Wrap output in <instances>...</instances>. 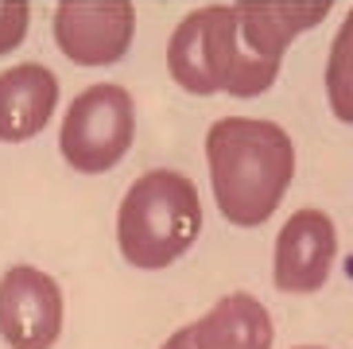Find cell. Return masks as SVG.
<instances>
[{"instance_id": "obj_1", "label": "cell", "mask_w": 353, "mask_h": 349, "mask_svg": "<svg viewBox=\"0 0 353 349\" xmlns=\"http://www.w3.org/2000/svg\"><path fill=\"white\" fill-rule=\"evenodd\" d=\"M334 0H233L179 20L167 43V70L187 93L256 97L280 74L299 31L326 20Z\"/></svg>"}, {"instance_id": "obj_2", "label": "cell", "mask_w": 353, "mask_h": 349, "mask_svg": "<svg viewBox=\"0 0 353 349\" xmlns=\"http://www.w3.org/2000/svg\"><path fill=\"white\" fill-rule=\"evenodd\" d=\"M210 186L229 226L256 229L283 202L295 179V144L276 121L221 117L206 132Z\"/></svg>"}, {"instance_id": "obj_9", "label": "cell", "mask_w": 353, "mask_h": 349, "mask_svg": "<svg viewBox=\"0 0 353 349\" xmlns=\"http://www.w3.org/2000/svg\"><path fill=\"white\" fill-rule=\"evenodd\" d=\"M190 338L194 349H272L268 307L249 291H233L190 322Z\"/></svg>"}, {"instance_id": "obj_6", "label": "cell", "mask_w": 353, "mask_h": 349, "mask_svg": "<svg viewBox=\"0 0 353 349\" xmlns=\"http://www.w3.org/2000/svg\"><path fill=\"white\" fill-rule=\"evenodd\" d=\"M63 334V291L47 272L16 264L0 279V338L12 349H51Z\"/></svg>"}, {"instance_id": "obj_4", "label": "cell", "mask_w": 353, "mask_h": 349, "mask_svg": "<svg viewBox=\"0 0 353 349\" xmlns=\"http://www.w3.org/2000/svg\"><path fill=\"white\" fill-rule=\"evenodd\" d=\"M136 140V101L125 86L97 82L70 101L63 117L59 148L63 159L82 174H101L125 159Z\"/></svg>"}, {"instance_id": "obj_11", "label": "cell", "mask_w": 353, "mask_h": 349, "mask_svg": "<svg viewBox=\"0 0 353 349\" xmlns=\"http://www.w3.org/2000/svg\"><path fill=\"white\" fill-rule=\"evenodd\" d=\"M32 23V0H0V54L16 51Z\"/></svg>"}, {"instance_id": "obj_8", "label": "cell", "mask_w": 353, "mask_h": 349, "mask_svg": "<svg viewBox=\"0 0 353 349\" xmlns=\"http://www.w3.org/2000/svg\"><path fill=\"white\" fill-rule=\"evenodd\" d=\"M59 101V78L43 62H16L0 70V140L20 144L47 128Z\"/></svg>"}, {"instance_id": "obj_5", "label": "cell", "mask_w": 353, "mask_h": 349, "mask_svg": "<svg viewBox=\"0 0 353 349\" xmlns=\"http://www.w3.org/2000/svg\"><path fill=\"white\" fill-rule=\"evenodd\" d=\"M132 0H59L54 43L78 66H109L132 47Z\"/></svg>"}, {"instance_id": "obj_12", "label": "cell", "mask_w": 353, "mask_h": 349, "mask_svg": "<svg viewBox=\"0 0 353 349\" xmlns=\"http://www.w3.org/2000/svg\"><path fill=\"white\" fill-rule=\"evenodd\" d=\"M163 349H194V338H190V326L175 330V334H171V338L163 341Z\"/></svg>"}, {"instance_id": "obj_3", "label": "cell", "mask_w": 353, "mask_h": 349, "mask_svg": "<svg viewBox=\"0 0 353 349\" xmlns=\"http://www.w3.org/2000/svg\"><path fill=\"white\" fill-rule=\"evenodd\" d=\"M202 233V202L187 174L156 167L144 171L121 198L117 245L132 268L159 272L187 257Z\"/></svg>"}, {"instance_id": "obj_13", "label": "cell", "mask_w": 353, "mask_h": 349, "mask_svg": "<svg viewBox=\"0 0 353 349\" xmlns=\"http://www.w3.org/2000/svg\"><path fill=\"white\" fill-rule=\"evenodd\" d=\"M299 349H322V346H299Z\"/></svg>"}, {"instance_id": "obj_7", "label": "cell", "mask_w": 353, "mask_h": 349, "mask_svg": "<svg viewBox=\"0 0 353 349\" xmlns=\"http://www.w3.org/2000/svg\"><path fill=\"white\" fill-rule=\"evenodd\" d=\"M334 257H338V229L322 210H295L283 221L280 237H276V264H272V279L280 291L291 295H311V291L326 288L330 279Z\"/></svg>"}, {"instance_id": "obj_10", "label": "cell", "mask_w": 353, "mask_h": 349, "mask_svg": "<svg viewBox=\"0 0 353 349\" xmlns=\"http://www.w3.org/2000/svg\"><path fill=\"white\" fill-rule=\"evenodd\" d=\"M326 97L338 121L353 124V8L342 20L326 59Z\"/></svg>"}]
</instances>
